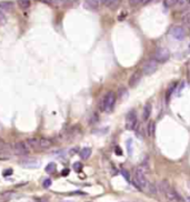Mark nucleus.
I'll list each match as a JSON object with an SVG mask.
<instances>
[{"instance_id":"obj_4","label":"nucleus","mask_w":190,"mask_h":202,"mask_svg":"<svg viewBox=\"0 0 190 202\" xmlns=\"http://www.w3.org/2000/svg\"><path fill=\"white\" fill-rule=\"evenodd\" d=\"M138 117H137V112L132 109L127 113L126 117V129L127 130H136L138 127Z\"/></svg>"},{"instance_id":"obj_26","label":"nucleus","mask_w":190,"mask_h":202,"mask_svg":"<svg viewBox=\"0 0 190 202\" xmlns=\"http://www.w3.org/2000/svg\"><path fill=\"white\" fill-rule=\"evenodd\" d=\"M51 183H52V181L50 179H45L43 180V182H42V187H43L45 189H48L49 187L51 186Z\"/></svg>"},{"instance_id":"obj_28","label":"nucleus","mask_w":190,"mask_h":202,"mask_svg":"<svg viewBox=\"0 0 190 202\" xmlns=\"http://www.w3.org/2000/svg\"><path fill=\"white\" fill-rule=\"evenodd\" d=\"M121 174L123 176V178L127 180V181H130V174H129V172L127 170H121Z\"/></svg>"},{"instance_id":"obj_30","label":"nucleus","mask_w":190,"mask_h":202,"mask_svg":"<svg viewBox=\"0 0 190 202\" xmlns=\"http://www.w3.org/2000/svg\"><path fill=\"white\" fill-rule=\"evenodd\" d=\"M115 151H116V154L117 156H123V150L120 149L119 147H116L115 148Z\"/></svg>"},{"instance_id":"obj_34","label":"nucleus","mask_w":190,"mask_h":202,"mask_svg":"<svg viewBox=\"0 0 190 202\" xmlns=\"http://www.w3.org/2000/svg\"><path fill=\"white\" fill-rule=\"evenodd\" d=\"M187 200H188V202H190V197H189V198H188Z\"/></svg>"},{"instance_id":"obj_24","label":"nucleus","mask_w":190,"mask_h":202,"mask_svg":"<svg viewBox=\"0 0 190 202\" xmlns=\"http://www.w3.org/2000/svg\"><path fill=\"white\" fill-rule=\"evenodd\" d=\"M182 22L187 27H190V12H186L182 16Z\"/></svg>"},{"instance_id":"obj_11","label":"nucleus","mask_w":190,"mask_h":202,"mask_svg":"<svg viewBox=\"0 0 190 202\" xmlns=\"http://www.w3.org/2000/svg\"><path fill=\"white\" fill-rule=\"evenodd\" d=\"M100 2L109 9H117L119 7L121 0H100Z\"/></svg>"},{"instance_id":"obj_17","label":"nucleus","mask_w":190,"mask_h":202,"mask_svg":"<svg viewBox=\"0 0 190 202\" xmlns=\"http://www.w3.org/2000/svg\"><path fill=\"white\" fill-rule=\"evenodd\" d=\"M27 144H28V147L32 148V149L39 150V138H37V137L29 138L28 140H27Z\"/></svg>"},{"instance_id":"obj_32","label":"nucleus","mask_w":190,"mask_h":202,"mask_svg":"<svg viewBox=\"0 0 190 202\" xmlns=\"http://www.w3.org/2000/svg\"><path fill=\"white\" fill-rule=\"evenodd\" d=\"M7 174H12V170H11V169H9V170H6L5 172H3V176H7Z\"/></svg>"},{"instance_id":"obj_10","label":"nucleus","mask_w":190,"mask_h":202,"mask_svg":"<svg viewBox=\"0 0 190 202\" xmlns=\"http://www.w3.org/2000/svg\"><path fill=\"white\" fill-rule=\"evenodd\" d=\"M141 78H142L141 71H135V72L131 74L130 79H129V87H130V88H135V87L140 82Z\"/></svg>"},{"instance_id":"obj_8","label":"nucleus","mask_w":190,"mask_h":202,"mask_svg":"<svg viewBox=\"0 0 190 202\" xmlns=\"http://www.w3.org/2000/svg\"><path fill=\"white\" fill-rule=\"evenodd\" d=\"M170 35L177 40H184L187 36V32H186V29L184 27L176 26L170 30Z\"/></svg>"},{"instance_id":"obj_19","label":"nucleus","mask_w":190,"mask_h":202,"mask_svg":"<svg viewBox=\"0 0 190 202\" xmlns=\"http://www.w3.org/2000/svg\"><path fill=\"white\" fill-rule=\"evenodd\" d=\"M151 2V0H129V3L131 7H139L145 6L147 3Z\"/></svg>"},{"instance_id":"obj_23","label":"nucleus","mask_w":190,"mask_h":202,"mask_svg":"<svg viewBox=\"0 0 190 202\" xmlns=\"http://www.w3.org/2000/svg\"><path fill=\"white\" fill-rule=\"evenodd\" d=\"M177 3V0H164V6L166 8H171V7H174Z\"/></svg>"},{"instance_id":"obj_22","label":"nucleus","mask_w":190,"mask_h":202,"mask_svg":"<svg viewBox=\"0 0 190 202\" xmlns=\"http://www.w3.org/2000/svg\"><path fill=\"white\" fill-rule=\"evenodd\" d=\"M56 168H57V166H56V163L55 162H50V163L46 167V172L47 173H54L56 171Z\"/></svg>"},{"instance_id":"obj_36","label":"nucleus","mask_w":190,"mask_h":202,"mask_svg":"<svg viewBox=\"0 0 190 202\" xmlns=\"http://www.w3.org/2000/svg\"><path fill=\"white\" fill-rule=\"evenodd\" d=\"M189 49H190V45H189Z\"/></svg>"},{"instance_id":"obj_33","label":"nucleus","mask_w":190,"mask_h":202,"mask_svg":"<svg viewBox=\"0 0 190 202\" xmlns=\"http://www.w3.org/2000/svg\"><path fill=\"white\" fill-rule=\"evenodd\" d=\"M68 173H69V170H68V169H66V170H64V172H62V176H67Z\"/></svg>"},{"instance_id":"obj_21","label":"nucleus","mask_w":190,"mask_h":202,"mask_svg":"<svg viewBox=\"0 0 190 202\" xmlns=\"http://www.w3.org/2000/svg\"><path fill=\"white\" fill-rule=\"evenodd\" d=\"M18 6L21 9H28L30 7V1L29 0H18Z\"/></svg>"},{"instance_id":"obj_5","label":"nucleus","mask_w":190,"mask_h":202,"mask_svg":"<svg viewBox=\"0 0 190 202\" xmlns=\"http://www.w3.org/2000/svg\"><path fill=\"white\" fill-rule=\"evenodd\" d=\"M170 58V51L168 50L167 48L164 47H160L156 50L155 52V60L158 62V63H162V62H166V61L169 60Z\"/></svg>"},{"instance_id":"obj_15","label":"nucleus","mask_w":190,"mask_h":202,"mask_svg":"<svg viewBox=\"0 0 190 202\" xmlns=\"http://www.w3.org/2000/svg\"><path fill=\"white\" fill-rule=\"evenodd\" d=\"M146 132H147V135L149 138H152L155 135L156 132V123L154 121H149L148 125H147V128H146Z\"/></svg>"},{"instance_id":"obj_12","label":"nucleus","mask_w":190,"mask_h":202,"mask_svg":"<svg viewBox=\"0 0 190 202\" xmlns=\"http://www.w3.org/2000/svg\"><path fill=\"white\" fill-rule=\"evenodd\" d=\"M52 146V140L48 138H39V150H46Z\"/></svg>"},{"instance_id":"obj_20","label":"nucleus","mask_w":190,"mask_h":202,"mask_svg":"<svg viewBox=\"0 0 190 202\" xmlns=\"http://www.w3.org/2000/svg\"><path fill=\"white\" fill-rule=\"evenodd\" d=\"M79 154H80V158L82 160H87L88 158L91 156V149L90 148H84Z\"/></svg>"},{"instance_id":"obj_29","label":"nucleus","mask_w":190,"mask_h":202,"mask_svg":"<svg viewBox=\"0 0 190 202\" xmlns=\"http://www.w3.org/2000/svg\"><path fill=\"white\" fill-rule=\"evenodd\" d=\"M187 2H188V0H177V3H176V6H178V7H185Z\"/></svg>"},{"instance_id":"obj_6","label":"nucleus","mask_w":190,"mask_h":202,"mask_svg":"<svg viewBox=\"0 0 190 202\" xmlns=\"http://www.w3.org/2000/svg\"><path fill=\"white\" fill-rule=\"evenodd\" d=\"M157 68H158V62L155 59H150V60L146 61L143 66H142V74L150 76V74H152L157 70Z\"/></svg>"},{"instance_id":"obj_7","label":"nucleus","mask_w":190,"mask_h":202,"mask_svg":"<svg viewBox=\"0 0 190 202\" xmlns=\"http://www.w3.org/2000/svg\"><path fill=\"white\" fill-rule=\"evenodd\" d=\"M12 151L17 156H26L29 153V147L26 142H16L12 146Z\"/></svg>"},{"instance_id":"obj_2","label":"nucleus","mask_w":190,"mask_h":202,"mask_svg":"<svg viewBox=\"0 0 190 202\" xmlns=\"http://www.w3.org/2000/svg\"><path fill=\"white\" fill-rule=\"evenodd\" d=\"M116 93L113 91H108V92L105 94V97L101 100V103H100V109L102 111H106V112H110L112 111L113 107L116 104Z\"/></svg>"},{"instance_id":"obj_14","label":"nucleus","mask_w":190,"mask_h":202,"mask_svg":"<svg viewBox=\"0 0 190 202\" xmlns=\"http://www.w3.org/2000/svg\"><path fill=\"white\" fill-rule=\"evenodd\" d=\"M21 164L26 168H38L40 166V162L37 159H28L26 161H22Z\"/></svg>"},{"instance_id":"obj_27","label":"nucleus","mask_w":190,"mask_h":202,"mask_svg":"<svg viewBox=\"0 0 190 202\" xmlns=\"http://www.w3.org/2000/svg\"><path fill=\"white\" fill-rule=\"evenodd\" d=\"M6 21H7V18L6 16H5V12L0 11V25H5Z\"/></svg>"},{"instance_id":"obj_35","label":"nucleus","mask_w":190,"mask_h":202,"mask_svg":"<svg viewBox=\"0 0 190 202\" xmlns=\"http://www.w3.org/2000/svg\"><path fill=\"white\" fill-rule=\"evenodd\" d=\"M188 2H189V3H190V0H188Z\"/></svg>"},{"instance_id":"obj_18","label":"nucleus","mask_w":190,"mask_h":202,"mask_svg":"<svg viewBox=\"0 0 190 202\" xmlns=\"http://www.w3.org/2000/svg\"><path fill=\"white\" fill-rule=\"evenodd\" d=\"M85 2H86V6L89 8V9H98L100 6V0H85Z\"/></svg>"},{"instance_id":"obj_3","label":"nucleus","mask_w":190,"mask_h":202,"mask_svg":"<svg viewBox=\"0 0 190 202\" xmlns=\"http://www.w3.org/2000/svg\"><path fill=\"white\" fill-rule=\"evenodd\" d=\"M133 182H135V186L138 188L139 190H143L147 189L148 187V180L146 178L145 171L141 167L137 168L135 170V176H133Z\"/></svg>"},{"instance_id":"obj_31","label":"nucleus","mask_w":190,"mask_h":202,"mask_svg":"<svg viewBox=\"0 0 190 202\" xmlns=\"http://www.w3.org/2000/svg\"><path fill=\"white\" fill-rule=\"evenodd\" d=\"M35 201L36 202H48L47 199H43V198H36Z\"/></svg>"},{"instance_id":"obj_9","label":"nucleus","mask_w":190,"mask_h":202,"mask_svg":"<svg viewBox=\"0 0 190 202\" xmlns=\"http://www.w3.org/2000/svg\"><path fill=\"white\" fill-rule=\"evenodd\" d=\"M42 1L54 7H70L77 0H42Z\"/></svg>"},{"instance_id":"obj_13","label":"nucleus","mask_w":190,"mask_h":202,"mask_svg":"<svg viewBox=\"0 0 190 202\" xmlns=\"http://www.w3.org/2000/svg\"><path fill=\"white\" fill-rule=\"evenodd\" d=\"M13 9V2L11 1H1L0 2V11L2 12H10Z\"/></svg>"},{"instance_id":"obj_1","label":"nucleus","mask_w":190,"mask_h":202,"mask_svg":"<svg viewBox=\"0 0 190 202\" xmlns=\"http://www.w3.org/2000/svg\"><path fill=\"white\" fill-rule=\"evenodd\" d=\"M159 189H160V191L164 193V197H166L169 201H172V202L181 201L180 196L176 192V190L170 186V183L168 182L167 180L160 181V183H159Z\"/></svg>"},{"instance_id":"obj_25","label":"nucleus","mask_w":190,"mask_h":202,"mask_svg":"<svg viewBox=\"0 0 190 202\" xmlns=\"http://www.w3.org/2000/svg\"><path fill=\"white\" fill-rule=\"evenodd\" d=\"M74 170L76 171V172H80V171L82 170V163H81V162H74Z\"/></svg>"},{"instance_id":"obj_16","label":"nucleus","mask_w":190,"mask_h":202,"mask_svg":"<svg viewBox=\"0 0 190 202\" xmlns=\"http://www.w3.org/2000/svg\"><path fill=\"white\" fill-rule=\"evenodd\" d=\"M151 103L150 102H147L145 104V107H143V112H142V118H143V120H148L149 117H150V115H151Z\"/></svg>"}]
</instances>
